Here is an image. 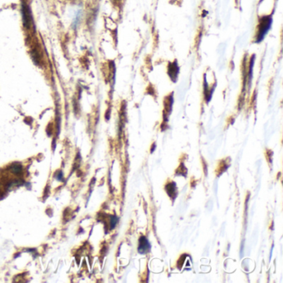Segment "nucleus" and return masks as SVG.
I'll use <instances>...</instances> for the list:
<instances>
[{
  "label": "nucleus",
  "mask_w": 283,
  "mask_h": 283,
  "mask_svg": "<svg viewBox=\"0 0 283 283\" xmlns=\"http://www.w3.org/2000/svg\"><path fill=\"white\" fill-rule=\"evenodd\" d=\"M150 249V245L148 240L146 239L145 237L140 238L139 243V248H138L139 252L140 253H146L147 252H149Z\"/></svg>",
  "instance_id": "nucleus-3"
},
{
  "label": "nucleus",
  "mask_w": 283,
  "mask_h": 283,
  "mask_svg": "<svg viewBox=\"0 0 283 283\" xmlns=\"http://www.w3.org/2000/svg\"><path fill=\"white\" fill-rule=\"evenodd\" d=\"M272 23V19L271 16H264L261 17L258 25V32L257 34L256 43H260L261 41H262L264 37L270 30Z\"/></svg>",
  "instance_id": "nucleus-1"
},
{
  "label": "nucleus",
  "mask_w": 283,
  "mask_h": 283,
  "mask_svg": "<svg viewBox=\"0 0 283 283\" xmlns=\"http://www.w3.org/2000/svg\"><path fill=\"white\" fill-rule=\"evenodd\" d=\"M10 171L14 174H20L22 172V165L21 164H13L9 168Z\"/></svg>",
  "instance_id": "nucleus-4"
},
{
  "label": "nucleus",
  "mask_w": 283,
  "mask_h": 283,
  "mask_svg": "<svg viewBox=\"0 0 283 283\" xmlns=\"http://www.w3.org/2000/svg\"><path fill=\"white\" fill-rule=\"evenodd\" d=\"M22 13H23V23L24 25L27 26V27H30L31 24V15H30V12L27 9V7L25 5V3H23L22 6Z\"/></svg>",
  "instance_id": "nucleus-2"
}]
</instances>
